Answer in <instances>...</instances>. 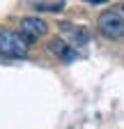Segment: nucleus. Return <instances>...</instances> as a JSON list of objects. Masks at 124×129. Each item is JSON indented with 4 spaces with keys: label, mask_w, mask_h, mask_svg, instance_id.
<instances>
[{
    "label": "nucleus",
    "mask_w": 124,
    "mask_h": 129,
    "mask_svg": "<svg viewBox=\"0 0 124 129\" xmlns=\"http://www.w3.org/2000/svg\"><path fill=\"white\" fill-rule=\"evenodd\" d=\"M97 28L103 37L108 39H122L124 37V19L122 14L115 12V9H106L99 14V21H97Z\"/></svg>",
    "instance_id": "nucleus-1"
},
{
    "label": "nucleus",
    "mask_w": 124,
    "mask_h": 129,
    "mask_svg": "<svg viewBox=\"0 0 124 129\" xmlns=\"http://www.w3.org/2000/svg\"><path fill=\"white\" fill-rule=\"evenodd\" d=\"M0 53L7 55V58H23L28 53V44L16 32L0 30Z\"/></svg>",
    "instance_id": "nucleus-2"
},
{
    "label": "nucleus",
    "mask_w": 124,
    "mask_h": 129,
    "mask_svg": "<svg viewBox=\"0 0 124 129\" xmlns=\"http://www.w3.org/2000/svg\"><path fill=\"white\" fill-rule=\"evenodd\" d=\"M46 30H48V25L41 19H37V16H25V19H21V37L25 39L28 46L35 44L39 37H44Z\"/></svg>",
    "instance_id": "nucleus-3"
},
{
    "label": "nucleus",
    "mask_w": 124,
    "mask_h": 129,
    "mask_svg": "<svg viewBox=\"0 0 124 129\" xmlns=\"http://www.w3.org/2000/svg\"><path fill=\"white\" fill-rule=\"evenodd\" d=\"M48 48H51V53H55L57 58H62L65 62H71L76 58V51H74V46L65 44L62 39H51L48 42Z\"/></svg>",
    "instance_id": "nucleus-4"
},
{
    "label": "nucleus",
    "mask_w": 124,
    "mask_h": 129,
    "mask_svg": "<svg viewBox=\"0 0 124 129\" xmlns=\"http://www.w3.org/2000/svg\"><path fill=\"white\" fill-rule=\"evenodd\" d=\"M60 28L65 30L67 35H71V44L74 46H83V44L90 42V32L85 28H76V25H69V23H62Z\"/></svg>",
    "instance_id": "nucleus-5"
},
{
    "label": "nucleus",
    "mask_w": 124,
    "mask_h": 129,
    "mask_svg": "<svg viewBox=\"0 0 124 129\" xmlns=\"http://www.w3.org/2000/svg\"><path fill=\"white\" fill-rule=\"evenodd\" d=\"M39 12H62L65 9V3H35L32 5Z\"/></svg>",
    "instance_id": "nucleus-6"
}]
</instances>
